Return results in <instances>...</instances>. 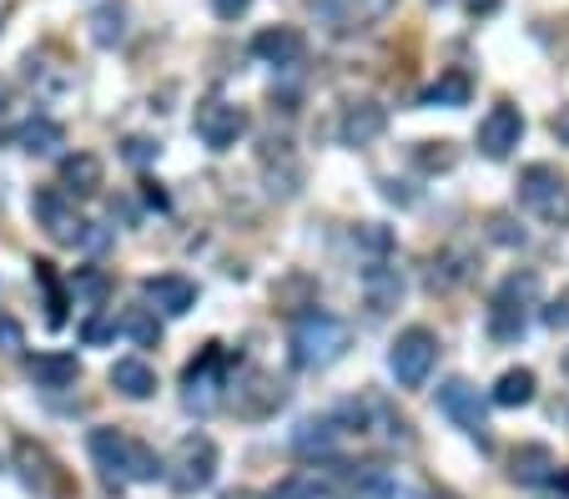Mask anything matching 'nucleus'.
<instances>
[{
  "label": "nucleus",
  "instance_id": "f257e3e1",
  "mask_svg": "<svg viewBox=\"0 0 569 499\" xmlns=\"http://www.w3.org/2000/svg\"><path fill=\"white\" fill-rule=\"evenodd\" d=\"M348 344H353L348 323L332 318V313H322V308L303 313V318L293 323V364L297 369H308V373L332 369V364L348 354Z\"/></svg>",
  "mask_w": 569,
  "mask_h": 499
},
{
  "label": "nucleus",
  "instance_id": "f03ea898",
  "mask_svg": "<svg viewBox=\"0 0 569 499\" xmlns=\"http://www.w3.org/2000/svg\"><path fill=\"white\" fill-rule=\"evenodd\" d=\"M217 464H222L217 444L207 440V434H187V440L172 449V459H162V479L177 489V495H197V489H207L217 479Z\"/></svg>",
  "mask_w": 569,
  "mask_h": 499
},
{
  "label": "nucleus",
  "instance_id": "7ed1b4c3",
  "mask_svg": "<svg viewBox=\"0 0 569 499\" xmlns=\"http://www.w3.org/2000/svg\"><path fill=\"white\" fill-rule=\"evenodd\" d=\"M434 364H439V338L428 328H404L398 338H393L389 348V373L398 379V389H424L428 373H434Z\"/></svg>",
  "mask_w": 569,
  "mask_h": 499
},
{
  "label": "nucleus",
  "instance_id": "20e7f679",
  "mask_svg": "<svg viewBox=\"0 0 569 499\" xmlns=\"http://www.w3.org/2000/svg\"><path fill=\"white\" fill-rule=\"evenodd\" d=\"M519 203L529 207L539 223L569 227V187H565V177H559L555 166H545V162L524 166L519 172Z\"/></svg>",
  "mask_w": 569,
  "mask_h": 499
},
{
  "label": "nucleus",
  "instance_id": "39448f33",
  "mask_svg": "<svg viewBox=\"0 0 569 499\" xmlns=\"http://www.w3.org/2000/svg\"><path fill=\"white\" fill-rule=\"evenodd\" d=\"M192 131H197V142L212 147V152H232L238 137L248 131V111L238 101H227V96H207L197 117H192Z\"/></svg>",
  "mask_w": 569,
  "mask_h": 499
},
{
  "label": "nucleus",
  "instance_id": "423d86ee",
  "mask_svg": "<svg viewBox=\"0 0 569 499\" xmlns=\"http://www.w3.org/2000/svg\"><path fill=\"white\" fill-rule=\"evenodd\" d=\"M222 383H227V354L217 344H207L203 354L187 364V373H182V404L207 414V409L217 404V389H222Z\"/></svg>",
  "mask_w": 569,
  "mask_h": 499
},
{
  "label": "nucleus",
  "instance_id": "0eeeda50",
  "mask_svg": "<svg viewBox=\"0 0 569 499\" xmlns=\"http://www.w3.org/2000/svg\"><path fill=\"white\" fill-rule=\"evenodd\" d=\"M31 213H36V223L46 227V238L61 242V248H76V242L86 238L81 213H76L72 197H66L61 187H41L36 197H31Z\"/></svg>",
  "mask_w": 569,
  "mask_h": 499
},
{
  "label": "nucleus",
  "instance_id": "6e6552de",
  "mask_svg": "<svg viewBox=\"0 0 569 499\" xmlns=\"http://www.w3.org/2000/svg\"><path fill=\"white\" fill-rule=\"evenodd\" d=\"M439 409L453 419V424L469 434V440H479V444H489V409H484V399H479V389L469 379H444L439 383Z\"/></svg>",
  "mask_w": 569,
  "mask_h": 499
},
{
  "label": "nucleus",
  "instance_id": "1a4fd4ad",
  "mask_svg": "<svg viewBox=\"0 0 569 499\" xmlns=\"http://www.w3.org/2000/svg\"><path fill=\"white\" fill-rule=\"evenodd\" d=\"M519 142H524V111L514 107V101L489 107V117L479 121V152H484L489 162H504Z\"/></svg>",
  "mask_w": 569,
  "mask_h": 499
},
{
  "label": "nucleus",
  "instance_id": "9d476101",
  "mask_svg": "<svg viewBox=\"0 0 569 499\" xmlns=\"http://www.w3.org/2000/svg\"><path fill=\"white\" fill-rule=\"evenodd\" d=\"M398 0H318V15L328 21V31L348 36V31H368L373 21L393 11Z\"/></svg>",
  "mask_w": 569,
  "mask_h": 499
},
{
  "label": "nucleus",
  "instance_id": "9b49d317",
  "mask_svg": "<svg viewBox=\"0 0 569 499\" xmlns=\"http://www.w3.org/2000/svg\"><path fill=\"white\" fill-rule=\"evenodd\" d=\"M142 293H146V303H152L156 313H166V318H182V313L197 308V283H187V278H177V273L146 278Z\"/></svg>",
  "mask_w": 569,
  "mask_h": 499
},
{
  "label": "nucleus",
  "instance_id": "f8f14e48",
  "mask_svg": "<svg viewBox=\"0 0 569 499\" xmlns=\"http://www.w3.org/2000/svg\"><path fill=\"white\" fill-rule=\"evenodd\" d=\"M383 131H389V111H383L379 101H358V107H348L343 121H338L343 147H373Z\"/></svg>",
  "mask_w": 569,
  "mask_h": 499
},
{
  "label": "nucleus",
  "instance_id": "ddd939ff",
  "mask_svg": "<svg viewBox=\"0 0 569 499\" xmlns=\"http://www.w3.org/2000/svg\"><path fill=\"white\" fill-rule=\"evenodd\" d=\"M101 182H107V166H101L96 152H76L61 162V192H66V197H96Z\"/></svg>",
  "mask_w": 569,
  "mask_h": 499
},
{
  "label": "nucleus",
  "instance_id": "4468645a",
  "mask_svg": "<svg viewBox=\"0 0 569 499\" xmlns=\"http://www.w3.org/2000/svg\"><path fill=\"white\" fill-rule=\"evenodd\" d=\"M15 469H21V485L31 495H51L56 489V464H51V454L36 440H15Z\"/></svg>",
  "mask_w": 569,
  "mask_h": 499
},
{
  "label": "nucleus",
  "instance_id": "2eb2a0df",
  "mask_svg": "<svg viewBox=\"0 0 569 499\" xmlns=\"http://www.w3.org/2000/svg\"><path fill=\"white\" fill-rule=\"evenodd\" d=\"M25 373H31L36 389H72V383L81 379V358L76 354H36V358H25Z\"/></svg>",
  "mask_w": 569,
  "mask_h": 499
},
{
  "label": "nucleus",
  "instance_id": "dca6fc26",
  "mask_svg": "<svg viewBox=\"0 0 569 499\" xmlns=\"http://www.w3.org/2000/svg\"><path fill=\"white\" fill-rule=\"evenodd\" d=\"M252 56L267 61V66H293L303 56V36H297L293 25H273V31H258L252 36Z\"/></svg>",
  "mask_w": 569,
  "mask_h": 499
},
{
  "label": "nucleus",
  "instance_id": "f3484780",
  "mask_svg": "<svg viewBox=\"0 0 569 499\" xmlns=\"http://www.w3.org/2000/svg\"><path fill=\"white\" fill-rule=\"evenodd\" d=\"M363 297H368V308L373 313H389L398 308V297H404V278L393 273V268H383V262H373V268H363Z\"/></svg>",
  "mask_w": 569,
  "mask_h": 499
},
{
  "label": "nucleus",
  "instance_id": "a211bd4d",
  "mask_svg": "<svg viewBox=\"0 0 569 499\" xmlns=\"http://www.w3.org/2000/svg\"><path fill=\"white\" fill-rule=\"evenodd\" d=\"M555 454L545 449V444H519L514 449V459H510V475H514V485H549L555 479Z\"/></svg>",
  "mask_w": 569,
  "mask_h": 499
},
{
  "label": "nucleus",
  "instance_id": "6ab92c4d",
  "mask_svg": "<svg viewBox=\"0 0 569 499\" xmlns=\"http://www.w3.org/2000/svg\"><path fill=\"white\" fill-rule=\"evenodd\" d=\"M111 389L127 393V399H152L156 369L146 364V358H117V364H111Z\"/></svg>",
  "mask_w": 569,
  "mask_h": 499
},
{
  "label": "nucleus",
  "instance_id": "aec40b11",
  "mask_svg": "<svg viewBox=\"0 0 569 499\" xmlns=\"http://www.w3.org/2000/svg\"><path fill=\"white\" fill-rule=\"evenodd\" d=\"M91 459L101 464V475L121 485V464H127V434L117 429H91Z\"/></svg>",
  "mask_w": 569,
  "mask_h": 499
},
{
  "label": "nucleus",
  "instance_id": "412c9836",
  "mask_svg": "<svg viewBox=\"0 0 569 499\" xmlns=\"http://www.w3.org/2000/svg\"><path fill=\"white\" fill-rule=\"evenodd\" d=\"M534 389H539V379H534L529 369H510V373H499V383H494V399L499 409H524L534 399Z\"/></svg>",
  "mask_w": 569,
  "mask_h": 499
},
{
  "label": "nucleus",
  "instance_id": "4be33fe9",
  "mask_svg": "<svg viewBox=\"0 0 569 499\" xmlns=\"http://www.w3.org/2000/svg\"><path fill=\"white\" fill-rule=\"evenodd\" d=\"M21 147H25L31 156H56L61 147H66V131H61L51 117H31V121L21 127Z\"/></svg>",
  "mask_w": 569,
  "mask_h": 499
},
{
  "label": "nucleus",
  "instance_id": "5701e85b",
  "mask_svg": "<svg viewBox=\"0 0 569 499\" xmlns=\"http://www.w3.org/2000/svg\"><path fill=\"white\" fill-rule=\"evenodd\" d=\"M469 96H474V82L463 72H444L439 82L424 91V107H469Z\"/></svg>",
  "mask_w": 569,
  "mask_h": 499
},
{
  "label": "nucleus",
  "instance_id": "b1692460",
  "mask_svg": "<svg viewBox=\"0 0 569 499\" xmlns=\"http://www.w3.org/2000/svg\"><path fill=\"white\" fill-rule=\"evenodd\" d=\"M332 444H338V429H332V419H303L293 434V449L297 454H332Z\"/></svg>",
  "mask_w": 569,
  "mask_h": 499
},
{
  "label": "nucleus",
  "instance_id": "393cba45",
  "mask_svg": "<svg viewBox=\"0 0 569 499\" xmlns=\"http://www.w3.org/2000/svg\"><path fill=\"white\" fill-rule=\"evenodd\" d=\"M121 333H127L136 348H156V344H162V323H156V308H127V313H121Z\"/></svg>",
  "mask_w": 569,
  "mask_h": 499
},
{
  "label": "nucleus",
  "instance_id": "a878e982",
  "mask_svg": "<svg viewBox=\"0 0 569 499\" xmlns=\"http://www.w3.org/2000/svg\"><path fill=\"white\" fill-rule=\"evenodd\" d=\"M121 479H136V485H152V479H162V459H156V449L127 440V464H121Z\"/></svg>",
  "mask_w": 569,
  "mask_h": 499
},
{
  "label": "nucleus",
  "instance_id": "bb28decb",
  "mask_svg": "<svg viewBox=\"0 0 569 499\" xmlns=\"http://www.w3.org/2000/svg\"><path fill=\"white\" fill-rule=\"evenodd\" d=\"M489 333H494L499 344H514V338H524V308H519V303H504V297H494V308H489Z\"/></svg>",
  "mask_w": 569,
  "mask_h": 499
},
{
  "label": "nucleus",
  "instance_id": "cd10ccee",
  "mask_svg": "<svg viewBox=\"0 0 569 499\" xmlns=\"http://www.w3.org/2000/svg\"><path fill=\"white\" fill-rule=\"evenodd\" d=\"M121 36H127V11H121V6H101V11L91 15V41L96 46H117Z\"/></svg>",
  "mask_w": 569,
  "mask_h": 499
},
{
  "label": "nucleus",
  "instance_id": "c85d7f7f",
  "mask_svg": "<svg viewBox=\"0 0 569 499\" xmlns=\"http://www.w3.org/2000/svg\"><path fill=\"white\" fill-rule=\"evenodd\" d=\"M36 283H41V293H46V323L51 328H61V323H66V293H61L56 268H51V262H36Z\"/></svg>",
  "mask_w": 569,
  "mask_h": 499
},
{
  "label": "nucleus",
  "instance_id": "c756f323",
  "mask_svg": "<svg viewBox=\"0 0 569 499\" xmlns=\"http://www.w3.org/2000/svg\"><path fill=\"white\" fill-rule=\"evenodd\" d=\"M363 495H368V499H428L424 489L404 485V479H393V475H373V479L363 485Z\"/></svg>",
  "mask_w": 569,
  "mask_h": 499
},
{
  "label": "nucleus",
  "instance_id": "7c9ffc66",
  "mask_svg": "<svg viewBox=\"0 0 569 499\" xmlns=\"http://www.w3.org/2000/svg\"><path fill=\"white\" fill-rule=\"evenodd\" d=\"M499 297H504V303H529V297H539V278L534 273H514V278H504V288H499Z\"/></svg>",
  "mask_w": 569,
  "mask_h": 499
},
{
  "label": "nucleus",
  "instance_id": "2f4dec72",
  "mask_svg": "<svg viewBox=\"0 0 569 499\" xmlns=\"http://www.w3.org/2000/svg\"><path fill=\"white\" fill-rule=\"evenodd\" d=\"M267 499H313V485H303V479H283Z\"/></svg>",
  "mask_w": 569,
  "mask_h": 499
},
{
  "label": "nucleus",
  "instance_id": "473e14b6",
  "mask_svg": "<svg viewBox=\"0 0 569 499\" xmlns=\"http://www.w3.org/2000/svg\"><path fill=\"white\" fill-rule=\"evenodd\" d=\"M248 6H252V0H212L217 21H238V15H248Z\"/></svg>",
  "mask_w": 569,
  "mask_h": 499
},
{
  "label": "nucleus",
  "instance_id": "72a5a7b5",
  "mask_svg": "<svg viewBox=\"0 0 569 499\" xmlns=\"http://www.w3.org/2000/svg\"><path fill=\"white\" fill-rule=\"evenodd\" d=\"M545 323H549V328H569V297L549 303V308H545Z\"/></svg>",
  "mask_w": 569,
  "mask_h": 499
},
{
  "label": "nucleus",
  "instance_id": "f704fd0d",
  "mask_svg": "<svg viewBox=\"0 0 569 499\" xmlns=\"http://www.w3.org/2000/svg\"><path fill=\"white\" fill-rule=\"evenodd\" d=\"M0 344L11 348V354H15V348H21V328H15L11 318H0Z\"/></svg>",
  "mask_w": 569,
  "mask_h": 499
},
{
  "label": "nucleus",
  "instance_id": "c9c22d12",
  "mask_svg": "<svg viewBox=\"0 0 569 499\" xmlns=\"http://www.w3.org/2000/svg\"><path fill=\"white\" fill-rule=\"evenodd\" d=\"M107 333H111V323H107V318L86 323V344H101V338H107Z\"/></svg>",
  "mask_w": 569,
  "mask_h": 499
},
{
  "label": "nucleus",
  "instance_id": "e433bc0d",
  "mask_svg": "<svg viewBox=\"0 0 569 499\" xmlns=\"http://www.w3.org/2000/svg\"><path fill=\"white\" fill-rule=\"evenodd\" d=\"M555 137L569 147V107H559V111H555Z\"/></svg>",
  "mask_w": 569,
  "mask_h": 499
},
{
  "label": "nucleus",
  "instance_id": "4c0bfd02",
  "mask_svg": "<svg viewBox=\"0 0 569 499\" xmlns=\"http://www.w3.org/2000/svg\"><path fill=\"white\" fill-rule=\"evenodd\" d=\"M152 152H156L152 142H127V156H131V162H146V156H152Z\"/></svg>",
  "mask_w": 569,
  "mask_h": 499
},
{
  "label": "nucleus",
  "instance_id": "58836bf2",
  "mask_svg": "<svg viewBox=\"0 0 569 499\" xmlns=\"http://www.w3.org/2000/svg\"><path fill=\"white\" fill-rule=\"evenodd\" d=\"M6 131H11V111L0 107V137H6Z\"/></svg>",
  "mask_w": 569,
  "mask_h": 499
}]
</instances>
